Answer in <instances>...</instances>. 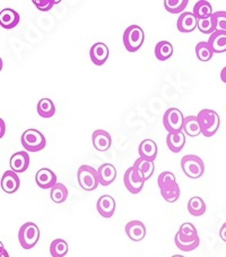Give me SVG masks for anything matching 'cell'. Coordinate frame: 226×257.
Instances as JSON below:
<instances>
[{
  "label": "cell",
  "instance_id": "17",
  "mask_svg": "<svg viewBox=\"0 0 226 257\" xmlns=\"http://www.w3.org/2000/svg\"><path fill=\"white\" fill-rule=\"evenodd\" d=\"M97 175H99L100 185L109 186L117 178V169L111 163H103L97 169Z\"/></svg>",
  "mask_w": 226,
  "mask_h": 257
},
{
  "label": "cell",
  "instance_id": "33",
  "mask_svg": "<svg viewBox=\"0 0 226 257\" xmlns=\"http://www.w3.org/2000/svg\"><path fill=\"white\" fill-rule=\"evenodd\" d=\"M164 8L171 14H180L188 6V0H164Z\"/></svg>",
  "mask_w": 226,
  "mask_h": 257
},
{
  "label": "cell",
  "instance_id": "21",
  "mask_svg": "<svg viewBox=\"0 0 226 257\" xmlns=\"http://www.w3.org/2000/svg\"><path fill=\"white\" fill-rule=\"evenodd\" d=\"M208 43L214 50V54H223L226 51V32L215 31L209 37Z\"/></svg>",
  "mask_w": 226,
  "mask_h": 257
},
{
  "label": "cell",
  "instance_id": "16",
  "mask_svg": "<svg viewBox=\"0 0 226 257\" xmlns=\"http://www.w3.org/2000/svg\"><path fill=\"white\" fill-rule=\"evenodd\" d=\"M126 233L130 240L140 241L146 236V227L141 221H130L126 224Z\"/></svg>",
  "mask_w": 226,
  "mask_h": 257
},
{
  "label": "cell",
  "instance_id": "3",
  "mask_svg": "<svg viewBox=\"0 0 226 257\" xmlns=\"http://www.w3.org/2000/svg\"><path fill=\"white\" fill-rule=\"evenodd\" d=\"M77 180L81 188L86 192H93L100 185L97 170L91 166L83 165L77 171Z\"/></svg>",
  "mask_w": 226,
  "mask_h": 257
},
{
  "label": "cell",
  "instance_id": "36",
  "mask_svg": "<svg viewBox=\"0 0 226 257\" xmlns=\"http://www.w3.org/2000/svg\"><path fill=\"white\" fill-rule=\"evenodd\" d=\"M175 183H176L175 176L172 174L171 171L162 172V174L159 175L157 178V185H158L159 189L163 187H166V186H170L172 184H175Z\"/></svg>",
  "mask_w": 226,
  "mask_h": 257
},
{
  "label": "cell",
  "instance_id": "10",
  "mask_svg": "<svg viewBox=\"0 0 226 257\" xmlns=\"http://www.w3.org/2000/svg\"><path fill=\"white\" fill-rule=\"evenodd\" d=\"M109 48L103 42H96L93 44L90 50V57L92 63L96 66H102L106 63L109 58Z\"/></svg>",
  "mask_w": 226,
  "mask_h": 257
},
{
  "label": "cell",
  "instance_id": "42",
  "mask_svg": "<svg viewBox=\"0 0 226 257\" xmlns=\"http://www.w3.org/2000/svg\"><path fill=\"white\" fill-rule=\"evenodd\" d=\"M0 122H2V137L4 136V133L6 131V127H5V122H4L3 119H0Z\"/></svg>",
  "mask_w": 226,
  "mask_h": 257
},
{
  "label": "cell",
  "instance_id": "12",
  "mask_svg": "<svg viewBox=\"0 0 226 257\" xmlns=\"http://www.w3.org/2000/svg\"><path fill=\"white\" fill-rule=\"evenodd\" d=\"M35 181L40 188L51 189L57 184V176L49 168H42L35 175Z\"/></svg>",
  "mask_w": 226,
  "mask_h": 257
},
{
  "label": "cell",
  "instance_id": "18",
  "mask_svg": "<svg viewBox=\"0 0 226 257\" xmlns=\"http://www.w3.org/2000/svg\"><path fill=\"white\" fill-rule=\"evenodd\" d=\"M20 23V14L12 8H5L0 12V25L5 30L16 28Z\"/></svg>",
  "mask_w": 226,
  "mask_h": 257
},
{
  "label": "cell",
  "instance_id": "9",
  "mask_svg": "<svg viewBox=\"0 0 226 257\" xmlns=\"http://www.w3.org/2000/svg\"><path fill=\"white\" fill-rule=\"evenodd\" d=\"M92 143L99 152H106L112 145V137L104 130H96L92 134Z\"/></svg>",
  "mask_w": 226,
  "mask_h": 257
},
{
  "label": "cell",
  "instance_id": "29",
  "mask_svg": "<svg viewBox=\"0 0 226 257\" xmlns=\"http://www.w3.org/2000/svg\"><path fill=\"white\" fill-rule=\"evenodd\" d=\"M188 211L192 216H201L206 212V203L199 196H194L189 199Z\"/></svg>",
  "mask_w": 226,
  "mask_h": 257
},
{
  "label": "cell",
  "instance_id": "39",
  "mask_svg": "<svg viewBox=\"0 0 226 257\" xmlns=\"http://www.w3.org/2000/svg\"><path fill=\"white\" fill-rule=\"evenodd\" d=\"M219 237L221 240L226 242V222L221 225V228L219 230Z\"/></svg>",
  "mask_w": 226,
  "mask_h": 257
},
{
  "label": "cell",
  "instance_id": "41",
  "mask_svg": "<svg viewBox=\"0 0 226 257\" xmlns=\"http://www.w3.org/2000/svg\"><path fill=\"white\" fill-rule=\"evenodd\" d=\"M220 79H221V82H224L225 84H226V66L225 67L221 69V72H220Z\"/></svg>",
  "mask_w": 226,
  "mask_h": 257
},
{
  "label": "cell",
  "instance_id": "43",
  "mask_svg": "<svg viewBox=\"0 0 226 257\" xmlns=\"http://www.w3.org/2000/svg\"><path fill=\"white\" fill-rule=\"evenodd\" d=\"M171 257H184V256H182V255H173V256H171Z\"/></svg>",
  "mask_w": 226,
  "mask_h": 257
},
{
  "label": "cell",
  "instance_id": "35",
  "mask_svg": "<svg viewBox=\"0 0 226 257\" xmlns=\"http://www.w3.org/2000/svg\"><path fill=\"white\" fill-rule=\"evenodd\" d=\"M179 234L184 239H197L198 237V231L196 227L192 223L185 222L181 225L179 229Z\"/></svg>",
  "mask_w": 226,
  "mask_h": 257
},
{
  "label": "cell",
  "instance_id": "15",
  "mask_svg": "<svg viewBox=\"0 0 226 257\" xmlns=\"http://www.w3.org/2000/svg\"><path fill=\"white\" fill-rule=\"evenodd\" d=\"M176 28H178L181 33L193 32V31L198 28L197 17L194 16L193 13H182L179 17L178 23H176Z\"/></svg>",
  "mask_w": 226,
  "mask_h": 257
},
{
  "label": "cell",
  "instance_id": "19",
  "mask_svg": "<svg viewBox=\"0 0 226 257\" xmlns=\"http://www.w3.org/2000/svg\"><path fill=\"white\" fill-rule=\"evenodd\" d=\"M138 153L141 159L154 162L157 157V145L153 140H144L138 146Z\"/></svg>",
  "mask_w": 226,
  "mask_h": 257
},
{
  "label": "cell",
  "instance_id": "32",
  "mask_svg": "<svg viewBox=\"0 0 226 257\" xmlns=\"http://www.w3.org/2000/svg\"><path fill=\"white\" fill-rule=\"evenodd\" d=\"M68 243L64 239H55L50 245V254L52 257H65L68 254Z\"/></svg>",
  "mask_w": 226,
  "mask_h": 257
},
{
  "label": "cell",
  "instance_id": "2",
  "mask_svg": "<svg viewBox=\"0 0 226 257\" xmlns=\"http://www.w3.org/2000/svg\"><path fill=\"white\" fill-rule=\"evenodd\" d=\"M145 40L144 30L138 25H130L123 32L122 41L129 52H136L141 48Z\"/></svg>",
  "mask_w": 226,
  "mask_h": 257
},
{
  "label": "cell",
  "instance_id": "8",
  "mask_svg": "<svg viewBox=\"0 0 226 257\" xmlns=\"http://www.w3.org/2000/svg\"><path fill=\"white\" fill-rule=\"evenodd\" d=\"M123 183H125L128 192H130L131 194H139L143 190L145 185V181L137 174L134 166L128 168L127 171L125 172Z\"/></svg>",
  "mask_w": 226,
  "mask_h": 257
},
{
  "label": "cell",
  "instance_id": "28",
  "mask_svg": "<svg viewBox=\"0 0 226 257\" xmlns=\"http://www.w3.org/2000/svg\"><path fill=\"white\" fill-rule=\"evenodd\" d=\"M50 197L53 203L61 204L67 201L68 198V189L64 184L57 183L50 189Z\"/></svg>",
  "mask_w": 226,
  "mask_h": 257
},
{
  "label": "cell",
  "instance_id": "7",
  "mask_svg": "<svg viewBox=\"0 0 226 257\" xmlns=\"http://www.w3.org/2000/svg\"><path fill=\"white\" fill-rule=\"evenodd\" d=\"M183 113L176 108L167 109L163 117V125L168 134H179L183 132Z\"/></svg>",
  "mask_w": 226,
  "mask_h": 257
},
{
  "label": "cell",
  "instance_id": "27",
  "mask_svg": "<svg viewBox=\"0 0 226 257\" xmlns=\"http://www.w3.org/2000/svg\"><path fill=\"white\" fill-rule=\"evenodd\" d=\"M38 113L42 118H51L56 113V105L51 99L44 97L38 103Z\"/></svg>",
  "mask_w": 226,
  "mask_h": 257
},
{
  "label": "cell",
  "instance_id": "4",
  "mask_svg": "<svg viewBox=\"0 0 226 257\" xmlns=\"http://www.w3.org/2000/svg\"><path fill=\"white\" fill-rule=\"evenodd\" d=\"M21 142L23 148L29 152H39V151L46 148L47 145V140L44 135L41 132L33 130V128L23 133V135L21 137Z\"/></svg>",
  "mask_w": 226,
  "mask_h": 257
},
{
  "label": "cell",
  "instance_id": "31",
  "mask_svg": "<svg viewBox=\"0 0 226 257\" xmlns=\"http://www.w3.org/2000/svg\"><path fill=\"white\" fill-rule=\"evenodd\" d=\"M196 56L199 60L206 63V61H209L212 58V56H214V50H212V48L210 47V44L208 43V41L199 42L196 46Z\"/></svg>",
  "mask_w": 226,
  "mask_h": 257
},
{
  "label": "cell",
  "instance_id": "22",
  "mask_svg": "<svg viewBox=\"0 0 226 257\" xmlns=\"http://www.w3.org/2000/svg\"><path fill=\"white\" fill-rule=\"evenodd\" d=\"M166 144L171 152L173 153L181 152L185 145V134L183 132L179 133V134H167Z\"/></svg>",
  "mask_w": 226,
  "mask_h": 257
},
{
  "label": "cell",
  "instance_id": "20",
  "mask_svg": "<svg viewBox=\"0 0 226 257\" xmlns=\"http://www.w3.org/2000/svg\"><path fill=\"white\" fill-rule=\"evenodd\" d=\"M134 168L137 174L140 177L141 179L144 181H147L150 177L153 176L154 174V170H155V166H154V162L152 161H147L145 160V159H137Z\"/></svg>",
  "mask_w": 226,
  "mask_h": 257
},
{
  "label": "cell",
  "instance_id": "38",
  "mask_svg": "<svg viewBox=\"0 0 226 257\" xmlns=\"http://www.w3.org/2000/svg\"><path fill=\"white\" fill-rule=\"evenodd\" d=\"M58 0H33V4L39 11L49 12L51 8L58 4Z\"/></svg>",
  "mask_w": 226,
  "mask_h": 257
},
{
  "label": "cell",
  "instance_id": "40",
  "mask_svg": "<svg viewBox=\"0 0 226 257\" xmlns=\"http://www.w3.org/2000/svg\"><path fill=\"white\" fill-rule=\"evenodd\" d=\"M0 257H10L7 250L5 249V248H4L3 243H0Z\"/></svg>",
  "mask_w": 226,
  "mask_h": 257
},
{
  "label": "cell",
  "instance_id": "13",
  "mask_svg": "<svg viewBox=\"0 0 226 257\" xmlns=\"http://www.w3.org/2000/svg\"><path fill=\"white\" fill-rule=\"evenodd\" d=\"M11 169L16 174H23L30 166V156L25 151H20L13 154L10 161Z\"/></svg>",
  "mask_w": 226,
  "mask_h": 257
},
{
  "label": "cell",
  "instance_id": "14",
  "mask_svg": "<svg viewBox=\"0 0 226 257\" xmlns=\"http://www.w3.org/2000/svg\"><path fill=\"white\" fill-rule=\"evenodd\" d=\"M2 189L7 194H14L19 190L21 186L20 177L17 176L16 172L13 170L5 171V174L2 177Z\"/></svg>",
  "mask_w": 226,
  "mask_h": 257
},
{
  "label": "cell",
  "instance_id": "24",
  "mask_svg": "<svg viewBox=\"0 0 226 257\" xmlns=\"http://www.w3.org/2000/svg\"><path fill=\"white\" fill-rule=\"evenodd\" d=\"M193 14L197 17L198 21L200 20H206L209 19L212 16V7L209 2H206V0H199L196 3V5L193 7Z\"/></svg>",
  "mask_w": 226,
  "mask_h": 257
},
{
  "label": "cell",
  "instance_id": "37",
  "mask_svg": "<svg viewBox=\"0 0 226 257\" xmlns=\"http://www.w3.org/2000/svg\"><path fill=\"white\" fill-rule=\"evenodd\" d=\"M216 23V31L226 32V12H216L212 14Z\"/></svg>",
  "mask_w": 226,
  "mask_h": 257
},
{
  "label": "cell",
  "instance_id": "1",
  "mask_svg": "<svg viewBox=\"0 0 226 257\" xmlns=\"http://www.w3.org/2000/svg\"><path fill=\"white\" fill-rule=\"evenodd\" d=\"M197 117L201 127V134L205 137L214 136L220 125L218 113L211 109H202L199 111Z\"/></svg>",
  "mask_w": 226,
  "mask_h": 257
},
{
  "label": "cell",
  "instance_id": "5",
  "mask_svg": "<svg viewBox=\"0 0 226 257\" xmlns=\"http://www.w3.org/2000/svg\"><path fill=\"white\" fill-rule=\"evenodd\" d=\"M181 168L183 174L191 179H198L205 172V163L200 158L193 154L184 156L181 160Z\"/></svg>",
  "mask_w": 226,
  "mask_h": 257
},
{
  "label": "cell",
  "instance_id": "34",
  "mask_svg": "<svg viewBox=\"0 0 226 257\" xmlns=\"http://www.w3.org/2000/svg\"><path fill=\"white\" fill-rule=\"evenodd\" d=\"M199 31L203 34H212L216 31V23L214 16L209 17V19L206 20H200L198 21V28Z\"/></svg>",
  "mask_w": 226,
  "mask_h": 257
},
{
  "label": "cell",
  "instance_id": "25",
  "mask_svg": "<svg viewBox=\"0 0 226 257\" xmlns=\"http://www.w3.org/2000/svg\"><path fill=\"white\" fill-rule=\"evenodd\" d=\"M172 55H173V46L168 41H159L155 46V57L159 61L170 59Z\"/></svg>",
  "mask_w": 226,
  "mask_h": 257
},
{
  "label": "cell",
  "instance_id": "30",
  "mask_svg": "<svg viewBox=\"0 0 226 257\" xmlns=\"http://www.w3.org/2000/svg\"><path fill=\"white\" fill-rule=\"evenodd\" d=\"M159 190H161L162 197L165 199L167 203H175L180 198L181 190L178 183L166 186V187H163Z\"/></svg>",
  "mask_w": 226,
  "mask_h": 257
},
{
  "label": "cell",
  "instance_id": "26",
  "mask_svg": "<svg viewBox=\"0 0 226 257\" xmlns=\"http://www.w3.org/2000/svg\"><path fill=\"white\" fill-rule=\"evenodd\" d=\"M174 242L176 247L179 248L180 250L182 251H192L196 249V248L200 245V238L197 239H184L176 232L174 237Z\"/></svg>",
  "mask_w": 226,
  "mask_h": 257
},
{
  "label": "cell",
  "instance_id": "23",
  "mask_svg": "<svg viewBox=\"0 0 226 257\" xmlns=\"http://www.w3.org/2000/svg\"><path fill=\"white\" fill-rule=\"evenodd\" d=\"M183 133L190 137H197L201 134V127L197 116H188L184 118Z\"/></svg>",
  "mask_w": 226,
  "mask_h": 257
},
{
  "label": "cell",
  "instance_id": "11",
  "mask_svg": "<svg viewBox=\"0 0 226 257\" xmlns=\"http://www.w3.org/2000/svg\"><path fill=\"white\" fill-rule=\"evenodd\" d=\"M96 210L101 216L109 219L111 216H113L114 212H116V201L110 195H103V196L97 199Z\"/></svg>",
  "mask_w": 226,
  "mask_h": 257
},
{
  "label": "cell",
  "instance_id": "6",
  "mask_svg": "<svg viewBox=\"0 0 226 257\" xmlns=\"http://www.w3.org/2000/svg\"><path fill=\"white\" fill-rule=\"evenodd\" d=\"M41 232L39 227L33 222H26L22 225L19 232V240L24 249H32L37 245Z\"/></svg>",
  "mask_w": 226,
  "mask_h": 257
}]
</instances>
